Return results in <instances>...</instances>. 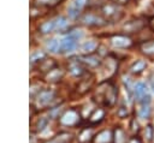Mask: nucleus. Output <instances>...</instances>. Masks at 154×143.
<instances>
[{
	"label": "nucleus",
	"instance_id": "nucleus-1",
	"mask_svg": "<svg viewBox=\"0 0 154 143\" xmlns=\"http://www.w3.org/2000/svg\"><path fill=\"white\" fill-rule=\"evenodd\" d=\"M97 94H102V97L100 99V102L102 101L106 106H113L114 102H116V99H117V91L114 89L113 85L111 84H102L99 90H97Z\"/></svg>",
	"mask_w": 154,
	"mask_h": 143
},
{
	"label": "nucleus",
	"instance_id": "nucleus-2",
	"mask_svg": "<svg viewBox=\"0 0 154 143\" xmlns=\"http://www.w3.org/2000/svg\"><path fill=\"white\" fill-rule=\"evenodd\" d=\"M79 120V115L75 109H70L67 112H65L61 117H60V124L66 125V126H71L75 125L77 121Z\"/></svg>",
	"mask_w": 154,
	"mask_h": 143
},
{
	"label": "nucleus",
	"instance_id": "nucleus-3",
	"mask_svg": "<svg viewBox=\"0 0 154 143\" xmlns=\"http://www.w3.org/2000/svg\"><path fill=\"white\" fill-rule=\"evenodd\" d=\"M76 44H77V38H75L73 36L69 35L67 37L61 40V42H60V52H63V53L72 52L76 48Z\"/></svg>",
	"mask_w": 154,
	"mask_h": 143
},
{
	"label": "nucleus",
	"instance_id": "nucleus-4",
	"mask_svg": "<svg viewBox=\"0 0 154 143\" xmlns=\"http://www.w3.org/2000/svg\"><path fill=\"white\" fill-rule=\"evenodd\" d=\"M111 43L117 47V48H128L132 44V41L130 37L128 36H123V35H117V36H113L111 38Z\"/></svg>",
	"mask_w": 154,
	"mask_h": 143
},
{
	"label": "nucleus",
	"instance_id": "nucleus-5",
	"mask_svg": "<svg viewBox=\"0 0 154 143\" xmlns=\"http://www.w3.org/2000/svg\"><path fill=\"white\" fill-rule=\"evenodd\" d=\"M143 26H144V22L141 20V19H136V20H130V22H128V23L123 26V29H124L125 31H128V32H137V31H140Z\"/></svg>",
	"mask_w": 154,
	"mask_h": 143
},
{
	"label": "nucleus",
	"instance_id": "nucleus-6",
	"mask_svg": "<svg viewBox=\"0 0 154 143\" xmlns=\"http://www.w3.org/2000/svg\"><path fill=\"white\" fill-rule=\"evenodd\" d=\"M54 97V93L51 91V90H45V91H41L36 99V102L38 106H46L48 105Z\"/></svg>",
	"mask_w": 154,
	"mask_h": 143
},
{
	"label": "nucleus",
	"instance_id": "nucleus-7",
	"mask_svg": "<svg viewBox=\"0 0 154 143\" xmlns=\"http://www.w3.org/2000/svg\"><path fill=\"white\" fill-rule=\"evenodd\" d=\"M82 22L87 25H101V24H103V20L100 17H97L96 14H91V13L85 14L82 18Z\"/></svg>",
	"mask_w": 154,
	"mask_h": 143
},
{
	"label": "nucleus",
	"instance_id": "nucleus-8",
	"mask_svg": "<svg viewBox=\"0 0 154 143\" xmlns=\"http://www.w3.org/2000/svg\"><path fill=\"white\" fill-rule=\"evenodd\" d=\"M134 95H135L136 100H140L141 101V99L147 95V87H146V84L142 83V82H138L134 87Z\"/></svg>",
	"mask_w": 154,
	"mask_h": 143
},
{
	"label": "nucleus",
	"instance_id": "nucleus-9",
	"mask_svg": "<svg viewBox=\"0 0 154 143\" xmlns=\"http://www.w3.org/2000/svg\"><path fill=\"white\" fill-rule=\"evenodd\" d=\"M112 138H113V136L111 135V132L105 130V131H101L100 133L96 135L94 143H109L112 141Z\"/></svg>",
	"mask_w": 154,
	"mask_h": 143
},
{
	"label": "nucleus",
	"instance_id": "nucleus-10",
	"mask_svg": "<svg viewBox=\"0 0 154 143\" xmlns=\"http://www.w3.org/2000/svg\"><path fill=\"white\" fill-rule=\"evenodd\" d=\"M141 50H142V53L146 54V55H149V56L154 55V40L143 42V43L141 44Z\"/></svg>",
	"mask_w": 154,
	"mask_h": 143
},
{
	"label": "nucleus",
	"instance_id": "nucleus-11",
	"mask_svg": "<svg viewBox=\"0 0 154 143\" xmlns=\"http://www.w3.org/2000/svg\"><path fill=\"white\" fill-rule=\"evenodd\" d=\"M113 139H114V143H126L125 132L120 127H116L113 131Z\"/></svg>",
	"mask_w": 154,
	"mask_h": 143
},
{
	"label": "nucleus",
	"instance_id": "nucleus-12",
	"mask_svg": "<svg viewBox=\"0 0 154 143\" xmlns=\"http://www.w3.org/2000/svg\"><path fill=\"white\" fill-rule=\"evenodd\" d=\"M103 117H105V112H103V109L97 108V109H95V111L91 113V115L89 117V121L93 123V124H95V123L101 121V120L103 119Z\"/></svg>",
	"mask_w": 154,
	"mask_h": 143
},
{
	"label": "nucleus",
	"instance_id": "nucleus-13",
	"mask_svg": "<svg viewBox=\"0 0 154 143\" xmlns=\"http://www.w3.org/2000/svg\"><path fill=\"white\" fill-rule=\"evenodd\" d=\"M146 61H143V60H138V61H136L132 66H131V68H130V71H131V73H134V75H138V73H141L144 68H146Z\"/></svg>",
	"mask_w": 154,
	"mask_h": 143
},
{
	"label": "nucleus",
	"instance_id": "nucleus-14",
	"mask_svg": "<svg viewBox=\"0 0 154 143\" xmlns=\"http://www.w3.org/2000/svg\"><path fill=\"white\" fill-rule=\"evenodd\" d=\"M90 139H91V131L88 129L82 130L79 136H78V142L79 143H88Z\"/></svg>",
	"mask_w": 154,
	"mask_h": 143
},
{
	"label": "nucleus",
	"instance_id": "nucleus-15",
	"mask_svg": "<svg viewBox=\"0 0 154 143\" xmlns=\"http://www.w3.org/2000/svg\"><path fill=\"white\" fill-rule=\"evenodd\" d=\"M102 12L107 16V17H114L118 13V8L114 5H106L102 7Z\"/></svg>",
	"mask_w": 154,
	"mask_h": 143
},
{
	"label": "nucleus",
	"instance_id": "nucleus-16",
	"mask_svg": "<svg viewBox=\"0 0 154 143\" xmlns=\"http://www.w3.org/2000/svg\"><path fill=\"white\" fill-rule=\"evenodd\" d=\"M96 47H97V43L95 41L90 40V41H87V42H84L82 44V50L85 52V53H91V52H94L96 49Z\"/></svg>",
	"mask_w": 154,
	"mask_h": 143
},
{
	"label": "nucleus",
	"instance_id": "nucleus-17",
	"mask_svg": "<svg viewBox=\"0 0 154 143\" xmlns=\"http://www.w3.org/2000/svg\"><path fill=\"white\" fill-rule=\"evenodd\" d=\"M81 61L87 64L88 66H91V67H95V66H97L100 64V60L96 56H84V58H82Z\"/></svg>",
	"mask_w": 154,
	"mask_h": 143
},
{
	"label": "nucleus",
	"instance_id": "nucleus-18",
	"mask_svg": "<svg viewBox=\"0 0 154 143\" xmlns=\"http://www.w3.org/2000/svg\"><path fill=\"white\" fill-rule=\"evenodd\" d=\"M53 29H55V23H54V22H45V23H42L41 26H40V30H41V32H43V34L51 32Z\"/></svg>",
	"mask_w": 154,
	"mask_h": 143
},
{
	"label": "nucleus",
	"instance_id": "nucleus-19",
	"mask_svg": "<svg viewBox=\"0 0 154 143\" xmlns=\"http://www.w3.org/2000/svg\"><path fill=\"white\" fill-rule=\"evenodd\" d=\"M47 49H48L49 52H52V53L58 52V50L60 49V43H59V41L55 40V38L51 40V41L47 43Z\"/></svg>",
	"mask_w": 154,
	"mask_h": 143
},
{
	"label": "nucleus",
	"instance_id": "nucleus-20",
	"mask_svg": "<svg viewBox=\"0 0 154 143\" xmlns=\"http://www.w3.org/2000/svg\"><path fill=\"white\" fill-rule=\"evenodd\" d=\"M138 115L142 119H148L149 115H150V107H149V105H142V107H141V109L138 112Z\"/></svg>",
	"mask_w": 154,
	"mask_h": 143
},
{
	"label": "nucleus",
	"instance_id": "nucleus-21",
	"mask_svg": "<svg viewBox=\"0 0 154 143\" xmlns=\"http://www.w3.org/2000/svg\"><path fill=\"white\" fill-rule=\"evenodd\" d=\"M67 141H70V135L69 133H61L47 143H66Z\"/></svg>",
	"mask_w": 154,
	"mask_h": 143
},
{
	"label": "nucleus",
	"instance_id": "nucleus-22",
	"mask_svg": "<svg viewBox=\"0 0 154 143\" xmlns=\"http://www.w3.org/2000/svg\"><path fill=\"white\" fill-rule=\"evenodd\" d=\"M54 23H55V29H59V30L67 26V19L65 17H59Z\"/></svg>",
	"mask_w": 154,
	"mask_h": 143
},
{
	"label": "nucleus",
	"instance_id": "nucleus-23",
	"mask_svg": "<svg viewBox=\"0 0 154 143\" xmlns=\"http://www.w3.org/2000/svg\"><path fill=\"white\" fill-rule=\"evenodd\" d=\"M60 77H61V71H59V70H53V71H51V72L48 73V76H47L48 81H52V82L58 81Z\"/></svg>",
	"mask_w": 154,
	"mask_h": 143
},
{
	"label": "nucleus",
	"instance_id": "nucleus-24",
	"mask_svg": "<svg viewBox=\"0 0 154 143\" xmlns=\"http://www.w3.org/2000/svg\"><path fill=\"white\" fill-rule=\"evenodd\" d=\"M144 136L147 138V141H152L153 137H154V129L152 127V125H147L146 129H144Z\"/></svg>",
	"mask_w": 154,
	"mask_h": 143
},
{
	"label": "nucleus",
	"instance_id": "nucleus-25",
	"mask_svg": "<svg viewBox=\"0 0 154 143\" xmlns=\"http://www.w3.org/2000/svg\"><path fill=\"white\" fill-rule=\"evenodd\" d=\"M70 71H71L72 75L79 76V75L82 73V67L78 65V62H76V64H72V65L70 66Z\"/></svg>",
	"mask_w": 154,
	"mask_h": 143
},
{
	"label": "nucleus",
	"instance_id": "nucleus-26",
	"mask_svg": "<svg viewBox=\"0 0 154 143\" xmlns=\"http://www.w3.org/2000/svg\"><path fill=\"white\" fill-rule=\"evenodd\" d=\"M37 4L40 5H46V6H55L58 5L61 0H36Z\"/></svg>",
	"mask_w": 154,
	"mask_h": 143
},
{
	"label": "nucleus",
	"instance_id": "nucleus-27",
	"mask_svg": "<svg viewBox=\"0 0 154 143\" xmlns=\"http://www.w3.org/2000/svg\"><path fill=\"white\" fill-rule=\"evenodd\" d=\"M85 2H87V0H72V5L71 6H73L75 8L79 10L85 5Z\"/></svg>",
	"mask_w": 154,
	"mask_h": 143
},
{
	"label": "nucleus",
	"instance_id": "nucleus-28",
	"mask_svg": "<svg viewBox=\"0 0 154 143\" xmlns=\"http://www.w3.org/2000/svg\"><path fill=\"white\" fill-rule=\"evenodd\" d=\"M43 56H45V54H43V53H41V52H36V53L31 54V56H30V61H31V62L37 61V60H40V59H41V58H43Z\"/></svg>",
	"mask_w": 154,
	"mask_h": 143
},
{
	"label": "nucleus",
	"instance_id": "nucleus-29",
	"mask_svg": "<svg viewBox=\"0 0 154 143\" xmlns=\"http://www.w3.org/2000/svg\"><path fill=\"white\" fill-rule=\"evenodd\" d=\"M67 12H69V16H70V17L76 18V17L78 16V13H79V10L75 8L73 6H70V7H69V10H67Z\"/></svg>",
	"mask_w": 154,
	"mask_h": 143
},
{
	"label": "nucleus",
	"instance_id": "nucleus-30",
	"mask_svg": "<svg viewBox=\"0 0 154 143\" xmlns=\"http://www.w3.org/2000/svg\"><path fill=\"white\" fill-rule=\"evenodd\" d=\"M118 115H119L120 118H125V117L128 115V109H126L124 106H122V107L119 108V111H118Z\"/></svg>",
	"mask_w": 154,
	"mask_h": 143
},
{
	"label": "nucleus",
	"instance_id": "nucleus-31",
	"mask_svg": "<svg viewBox=\"0 0 154 143\" xmlns=\"http://www.w3.org/2000/svg\"><path fill=\"white\" fill-rule=\"evenodd\" d=\"M46 125H47V120L46 119H40L38 124H37V130L38 131H42L46 127Z\"/></svg>",
	"mask_w": 154,
	"mask_h": 143
},
{
	"label": "nucleus",
	"instance_id": "nucleus-32",
	"mask_svg": "<svg viewBox=\"0 0 154 143\" xmlns=\"http://www.w3.org/2000/svg\"><path fill=\"white\" fill-rule=\"evenodd\" d=\"M138 130H140L138 123H137L135 119H132V120H131V131L135 133V132H138Z\"/></svg>",
	"mask_w": 154,
	"mask_h": 143
},
{
	"label": "nucleus",
	"instance_id": "nucleus-33",
	"mask_svg": "<svg viewBox=\"0 0 154 143\" xmlns=\"http://www.w3.org/2000/svg\"><path fill=\"white\" fill-rule=\"evenodd\" d=\"M128 143H142V142H141V139H140L138 137H131V138L128 141Z\"/></svg>",
	"mask_w": 154,
	"mask_h": 143
},
{
	"label": "nucleus",
	"instance_id": "nucleus-34",
	"mask_svg": "<svg viewBox=\"0 0 154 143\" xmlns=\"http://www.w3.org/2000/svg\"><path fill=\"white\" fill-rule=\"evenodd\" d=\"M148 24H149V28L154 31V17H152L150 19H149V22H148Z\"/></svg>",
	"mask_w": 154,
	"mask_h": 143
},
{
	"label": "nucleus",
	"instance_id": "nucleus-35",
	"mask_svg": "<svg viewBox=\"0 0 154 143\" xmlns=\"http://www.w3.org/2000/svg\"><path fill=\"white\" fill-rule=\"evenodd\" d=\"M116 2H119V4H125V2H128V0H114Z\"/></svg>",
	"mask_w": 154,
	"mask_h": 143
},
{
	"label": "nucleus",
	"instance_id": "nucleus-36",
	"mask_svg": "<svg viewBox=\"0 0 154 143\" xmlns=\"http://www.w3.org/2000/svg\"><path fill=\"white\" fill-rule=\"evenodd\" d=\"M150 88H152V90H153V93H154V79L150 81Z\"/></svg>",
	"mask_w": 154,
	"mask_h": 143
}]
</instances>
